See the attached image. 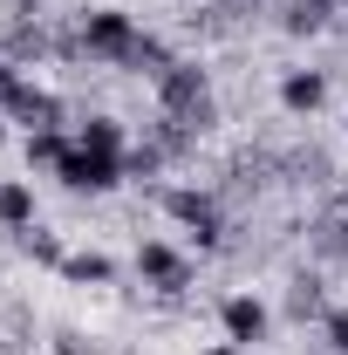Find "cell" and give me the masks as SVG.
<instances>
[{"label":"cell","instance_id":"1","mask_svg":"<svg viewBox=\"0 0 348 355\" xmlns=\"http://www.w3.org/2000/svg\"><path fill=\"white\" fill-rule=\"evenodd\" d=\"M157 103H164V123H184V130H205L212 123V83L198 62H171L157 76Z\"/></svg>","mask_w":348,"mask_h":355},{"label":"cell","instance_id":"2","mask_svg":"<svg viewBox=\"0 0 348 355\" xmlns=\"http://www.w3.org/2000/svg\"><path fill=\"white\" fill-rule=\"evenodd\" d=\"M76 48H89L96 62H123V69H130L137 48H143V28H137L123 7H89V14H82V35H76Z\"/></svg>","mask_w":348,"mask_h":355},{"label":"cell","instance_id":"3","mask_svg":"<svg viewBox=\"0 0 348 355\" xmlns=\"http://www.w3.org/2000/svg\"><path fill=\"white\" fill-rule=\"evenodd\" d=\"M164 219H171V225H184L198 246H218V239H225L218 198H212V191H198V184H171V191H164Z\"/></svg>","mask_w":348,"mask_h":355},{"label":"cell","instance_id":"4","mask_svg":"<svg viewBox=\"0 0 348 355\" xmlns=\"http://www.w3.org/2000/svg\"><path fill=\"white\" fill-rule=\"evenodd\" d=\"M55 178H62L69 191H116V184H123V157L89 150V144H69V157L55 164Z\"/></svg>","mask_w":348,"mask_h":355},{"label":"cell","instance_id":"5","mask_svg":"<svg viewBox=\"0 0 348 355\" xmlns=\"http://www.w3.org/2000/svg\"><path fill=\"white\" fill-rule=\"evenodd\" d=\"M218 328H225V342H239V349H260L266 328H273V314H266L260 294H225V301H218Z\"/></svg>","mask_w":348,"mask_h":355},{"label":"cell","instance_id":"6","mask_svg":"<svg viewBox=\"0 0 348 355\" xmlns=\"http://www.w3.org/2000/svg\"><path fill=\"white\" fill-rule=\"evenodd\" d=\"M137 273H143L157 294H177V287H191V260L177 253L171 239H143V246H137Z\"/></svg>","mask_w":348,"mask_h":355},{"label":"cell","instance_id":"7","mask_svg":"<svg viewBox=\"0 0 348 355\" xmlns=\"http://www.w3.org/2000/svg\"><path fill=\"white\" fill-rule=\"evenodd\" d=\"M321 103H328V76L321 69H287L280 76V110L287 116H314Z\"/></svg>","mask_w":348,"mask_h":355},{"label":"cell","instance_id":"8","mask_svg":"<svg viewBox=\"0 0 348 355\" xmlns=\"http://www.w3.org/2000/svg\"><path fill=\"white\" fill-rule=\"evenodd\" d=\"M0 225L7 232H28L35 225V184L28 178H0Z\"/></svg>","mask_w":348,"mask_h":355},{"label":"cell","instance_id":"9","mask_svg":"<svg viewBox=\"0 0 348 355\" xmlns=\"http://www.w3.org/2000/svg\"><path fill=\"white\" fill-rule=\"evenodd\" d=\"M76 144H89V150H110V157H130V144H123V123H116V116H82Z\"/></svg>","mask_w":348,"mask_h":355},{"label":"cell","instance_id":"10","mask_svg":"<svg viewBox=\"0 0 348 355\" xmlns=\"http://www.w3.org/2000/svg\"><path fill=\"white\" fill-rule=\"evenodd\" d=\"M69 144H76V137H62L55 123H48V130H28V164H42V171H55V164L69 157Z\"/></svg>","mask_w":348,"mask_h":355},{"label":"cell","instance_id":"11","mask_svg":"<svg viewBox=\"0 0 348 355\" xmlns=\"http://www.w3.org/2000/svg\"><path fill=\"white\" fill-rule=\"evenodd\" d=\"M62 273H69V280H89V287H110V280H116V260H110V253H69Z\"/></svg>","mask_w":348,"mask_h":355},{"label":"cell","instance_id":"12","mask_svg":"<svg viewBox=\"0 0 348 355\" xmlns=\"http://www.w3.org/2000/svg\"><path fill=\"white\" fill-rule=\"evenodd\" d=\"M335 0H287V35H321Z\"/></svg>","mask_w":348,"mask_h":355},{"label":"cell","instance_id":"13","mask_svg":"<svg viewBox=\"0 0 348 355\" xmlns=\"http://www.w3.org/2000/svg\"><path fill=\"white\" fill-rule=\"evenodd\" d=\"M21 253H28V260H48V266L69 260V253H62V239H55V232H35V225L21 232Z\"/></svg>","mask_w":348,"mask_h":355},{"label":"cell","instance_id":"14","mask_svg":"<svg viewBox=\"0 0 348 355\" xmlns=\"http://www.w3.org/2000/svg\"><path fill=\"white\" fill-rule=\"evenodd\" d=\"M321 342H328L335 355H348V308H328V314H321Z\"/></svg>","mask_w":348,"mask_h":355},{"label":"cell","instance_id":"15","mask_svg":"<svg viewBox=\"0 0 348 355\" xmlns=\"http://www.w3.org/2000/svg\"><path fill=\"white\" fill-rule=\"evenodd\" d=\"M287 308H294V314H321V280H307V273H301L294 294H287Z\"/></svg>","mask_w":348,"mask_h":355},{"label":"cell","instance_id":"16","mask_svg":"<svg viewBox=\"0 0 348 355\" xmlns=\"http://www.w3.org/2000/svg\"><path fill=\"white\" fill-rule=\"evenodd\" d=\"M55 355H96V349H82V335H76V328H62V335H55Z\"/></svg>","mask_w":348,"mask_h":355},{"label":"cell","instance_id":"17","mask_svg":"<svg viewBox=\"0 0 348 355\" xmlns=\"http://www.w3.org/2000/svg\"><path fill=\"white\" fill-rule=\"evenodd\" d=\"M205 355H253V349H239V342H212Z\"/></svg>","mask_w":348,"mask_h":355},{"label":"cell","instance_id":"18","mask_svg":"<svg viewBox=\"0 0 348 355\" xmlns=\"http://www.w3.org/2000/svg\"><path fill=\"white\" fill-rule=\"evenodd\" d=\"M0 144H7V116H0Z\"/></svg>","mask_w":348,"mask_h":355}]
</instances>
